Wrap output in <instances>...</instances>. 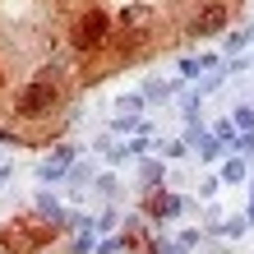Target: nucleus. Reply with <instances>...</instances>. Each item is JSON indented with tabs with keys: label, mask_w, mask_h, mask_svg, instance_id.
I'll return each mask as SVG.
<instances>
[{
	"label": "nucleus",
	"mask_w": 254,
	"mask_h": 254,
	"mask_svg": "<svg viewBox=\"0 0 254 254\" xmlns=\"http://www.w3.org/2000/svg\"><path fill=\"white\" fill-rule=\"evenodd\" d=\"M51 102H56V88H51V83H33V88H23L19 111H23V116H42Z\"/></svg>",
	"instance_id": "obj_1"
},
{
	"label": "nucleus",
	"mask_w": 254,
	"mask_h": 254,
	"mask_svg": "<svg viewBox=\"0 0 254 254\" xmlns=\"http://www.w3.org/2000/svg\"><path fill=\"white\" fill-rule=\"evenodd\" d=\"M102 37H107V19H102V9H97V14H83V23L74 28V47L88 51V47H97Z\"/></svg>",
	"instance_id": "obj_2"
},
{
	"label": "nucleus",
	"mask_w": 254,
	"mask_h": 254,
	"mask_svg": "<svg viewBox=\"0 0 254 254\" xmlns=\"http://www.w3.org/2000/svg\"><path fill=\"white\" fill-rule=\"evenodd\" d=\"M213 28H222V9H217V5L199 14V33H213Z\"/></svg>",
	"instance_id": "obj_3"
}]
</instances>
